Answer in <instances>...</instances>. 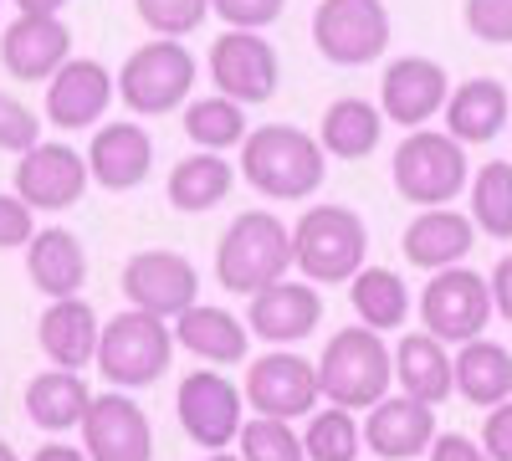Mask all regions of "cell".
I'll list each match as a JSON object with an SVG mask.
<instances>
[{
  "label": "cell",
  "mask_w": 512,
  "mask_h": 461,
  "mask_svg": "<svg viewBox=\"0 0 512 461\" xmlns=\"http://www.w3.org/2000/svg\"><path fill=\"white\" fill-rule=\"evenodd\" d=\"M277 77H282V62L272 52V41H262L256 31L231 26L210 41V82L231 103H267L277 93Z\"/></svg>",
  "instance_id": "30bf717a"
},
{
  "label": "cell",
  "mask_w": 512,
  "mask_h": 461,
  "mask_svg": "<svg viewBox=\"0 0 512 461\" xmlns=\"http://www.w3.org/2000/svg\"><path fill=\"white\" fill-rule=\"evenodd\" d=\"M175 339H169V323L144 313V308H128L118 313L108 328H98V354L93 364L103 369V380L118 385V390H144L154 385L159 374L169 369V349Z\"/></svg>",
  "instance_id": "5b68a950"
},
{
  "label": "cell",
  "mask_w": 512,
  "mask_h": 461,
  "mask_svg": "<svg viewBox=\"0 0 512 461\" xmlns=\"http://www.w3.org/2000/svg\"><path fill=\"white\" fill-rule=\"evenodd\" d=\"M210 6H216V16L236 31H262L282 16L287 0H210Z\"/></svg>",
  "instance_id": "ab89813d"
},
{
  "label": "cell",
  "mask_w": 512,
  "mask_h": 461,
  "mask_svg": "<svg viewBox=\"0 0 512 461\" xmlns=\"http://www.w3.org/2000/svg\"><path fill=\"white\" fill-rule=\"evenodd\" d=\"M36 139H41V118L21 98L0 93V149H6V154H26Z\"/></svg>",
  "instance_id": "f35d334b"
},
{
  "label": "cell",
  "mask_w": 512,
  "mask_h": 461,
  "mask_svg": "<svg viewBox=\"0 0 512 461\" xmlns=\"http://www.w3.org/2000/svg\"><path fill=\"white\" fill-rule=\"evenodd\" d=\"M0 461H16V451H11L6 441H0Z\"/></svg>",
  "instance_id": "7dc6e473"
},
{
  "label": "cell",
  "mask_w": 512,
  "mask_h": 461,
  "mask_svg": "<svg viewBox=\"0 0 512 461\" xmlns=\"http://www.w3.org/2000/svg\"><path fill=\"white\" fill-rule=\"evenodd\" d=\"M292 272V231L267 216V211H246L226 226L216 246V277L226 292H262Z\"/></svg>",
  "instance_id": "7a4b0ae2"
},
{
  "label": "cell",
  "mask_w": 512,
  "mask_h": 461,
  "mask_svg": "<svg viewBox=\"0 0 512 461\" xmlns=\"http://www.w3.org/2000/svg\"><path fill=\"white\" fill-rule=\"evenodd\" d=\"M175 410H180L185 436L195 446H205V451H221L241 431V390L231 380H221V374H210V369L185 374Z\"/></svg>",
  "instance_id": "9a60e30c"
},
{
  "label": "cell",
  "mask_w": 512,
  "mask_h": 461,
  "mask_svg": "<svg viewBox=\"0 0 512 461\" xmlns=\"http://www.w3.org/2000/svg\"><path fill=\"white\" fill-rule=\"evenodd\" d=\"M236 441H241V461H308L303 436L292 431V421H277V415H251V421H241Z\"/></svg>",
  "instance_id": "d590c367"
},
{
  "label": "cell",
  "mask_w": 512,
  "mask_h": 461,
  "mask_svg": "<svg viewBox=\"0 0 512 461\" xmlns=\"http://www.w3.org/2000/svg\"><path fill=\"white\" fill-rule=\"evenodd\" d=\"M134 6L154 36H185L210 16V0H134Z\"/></svg>",
  "instance_id": "8d00e7d4"
},
{
  "label": "cell",
  "mask_w": 512,
  "mask_h": 461,
  "mask_svg": "<svg viewBox=\"0 0 512 461\" xmlns=\"http://www.w3.org/2000/svg\"><path fill=\"white\" fill-rule=\"evenodd\" d=\"M359 446H364V431L354 421V410H344V405L318 410L308 421V431H303V456L308 461H359Z\"/></svg>",
  "instance_id": "e575fe53"
},
{
  "label": "cell",
  "mask_w": 512,
  "mask_h": 461,
  "mask_svg": "<svg viewBox=\"0 0 512 461\" xmlns=\"http://www.w3.org/2000/svg\"><path fill=\"white\" fill-rule=\"evenodd\" d=\"M185 134H190V144L221 154V149H231V144L246 139V113H241V103H231L226 93L195 98V103H185Z\"/></svg>",
  "instance_id": "d6a6232c"
},
{
  "label": "cell",
  "mask_w": 512,
  "mask_h": 461,
  "mask_svg": "<svg viewBox=\"0 0 512 461\" xmlns=\"http://www.w3.org/2000/svg\"><path fill=\"white\" fill-rule=\"evenodd\" d=\"M313 47L338 67L379 62L390 47V11L384 0H323L313 11Z\"/></svg>",
  "instance_id": "ba28073f"
},
{
  "label": "cell",
  "mask_w": 512,
  "mask_h": 461,
  "mask_svg": "<svg viewBox=\"0 0 512 461\" xmlns=\"http://www.w3.org/2000/svg\"><path fill=\"white\" fill-rule=\"evenodd\" d=\"M88 190V159L67 144H31L16 164V195L31 211H67Z\"/></svg>",
  "instance_id": "5bb4252c"
},
{
  "label": "cell",
  "mask_w": 512,
  "mask_h": 461,
  "mask_svg": "<svg viewBox=\"0 0 512 461\" xmlns=\"http://www.w3.org/2000/svg\"><path fill=\"white\" fill-rule=\"evenodd\" d=\"M31 236H36V211L21 195H0V251L26 246Z\"/></svg>",
  "instance_id": "60d3db41"
},
{
  "label": "cell",
  "mask_w": 512,
  "mask_h": 461,
  "mask_svg": "<svg viewBox=\"0 0 512 461\" xmlns=\"http://www.w3.org/2000/svg\"><path fill=\"white\" fill-rule=\"evenodd\" d=\"M123 298L154 318H180L200 298V272L180 251H139L123 267Z\"/></svg>",
  "instance_id": "8fae6325"
},
{
  "label": "cell",
  "mask_w": 512,
  "mask_h": 461,
  "mask_svg": "<svg viewBox=\"0 0 512 461\" xmlns=\"http://www.w3.org/2000/svg\"><path fill=\"white\" fill-rule=\"evenodd\" d=\"M446 129L456 144H492L507 129V88L497 77H472L456 93H446Z\"/></svg>",
  "instance_id": "cb8c5ba5"
},
{
  "label": "cell",
  "mask_w": 512,
  "mask_h": 461,
  "mask_svg": "<svg viewBox=\"0 0 512 461\" xmlns=\"http://www.w3.org/2000/svg\"><path fill=\"white\" fill-rule=\"evenodd\" d=\"M472 221L497 241L512 236V164L507 159H492L472 175Z\"/></svg>",
  "instance_id": "836d02e7"
},
{
  "label": "cell",
  "mask_w": 512,
  "mask_h": 461,
  "mask_svg": "<svg viewBox=\"0 0 512 461\" xmlns=\"http://www.w3.org/2000/svg\"><path fill=\"white\" fill-rule=\"evenodd\" d=\"M482 451L492 461H512V400L487 410V426H482Z\"/></svg>",
  "instance_id": "b9f144b4"
},
{
  "label": "cell",
  "mask_w": 512,
  "mask_h": 461,
  "mask_svg": "<svg viewBox=\"0 0 512 461\" xmlns=\"http://www.w3.org/2000/svg\"><path fill=\"white\" fill-rule=\"evenodd\" d=\"M11 6H16V11H31V16H57L67 0H11Z\"/></svg>",
  "instance_id": "bcb514c9"
},
{
  "label": "cell",
  "mask_w": 512,
  "mask_h": 461,
  "mask_svg": "<svg viewBox=\"0 0 512 461\" xmlns=\"http://www.w3.org/2000/svg\"><path fill=\"white\" fill-rule=\"evenodd\" d=\"M88 385L77 380V369H47L26 385V415L41 431H72L88 410Z\"/></svg>",
  "instance_id": "f546056e"
},
{
  "label": "cell",
  "mask_w": 512,
  "mask_h": 461,
  "mask_svg": "<svg viewBox=\"0 0 512 461\" xmlns=\"http://www.w3.org/2000/svg\"><path fill=\"white\" fill-rule=\"evenodd\" d=\"M349 298H354V313L364 328L384 333V328H400L410 318V287L400 272L390 267H359L349 277Z\"/></svg>",
  "instance_id": "4dcf8cb0"
},
{
  "label": "cell",
  "mask_w": 512,
  "mask_h": 461,
  "mask_svg": "<svg viewBox=\"0 0 512 461\" xmlns=\"http://www.w3.org/2000/svg\"><path fill=\"white\" fill-rule=\"evenodd\" d=\"M36 339L57 369H82L98 354V313L82 298H52V308L41 313Z\"/></svg>",
  "instance_id": "d4e9b609"
},
{
  "label": "cell",
  "mask_w": 512,
  "mask_h": 461,
  "mask_svg": "<svg viewBox=\"0 0 512 461\" xmlns=\"http://www.w3.org/2000/svg\"><path fill=\"white\" fill-rule=\"evenodd\" d=\"M466 149L451 134L410 129V139L395 149V190L410 205H451L466 190Z\"/></svg>",
  "instance_id": "8992f818"
},
{
  "label": "cell",
  "mask_w": 512,
  "mask_h": 461,
  "mask_svg": "<svg viewBox=\"0 0 512 461\" xmlns=\"http://www.w3.org/2000/svg\"><path fill=\"white\" fill-rule=\"evenodd\" d=\"M323 170V144L292 123H267V129H251V139H241V175L251 180V190L272 200H308L323 185Z\"/></svg>",
  "instance_id": "6da1fadb"
},
{
  "label": "cell",
  "mask_w": 512,
  "mask_h": 461,
  "mask_svg": "<svg viewBox=\"0 0 512 461\" xmlns=\"http://www.w3.org/2000/svg\"><path fill=\"white\" fill-rule=\"evenodd\" d=\"M175 344L210 359V364H241L246 359V323L226 308H200L190 303L175 318Z\"/></svg>",
  "instance_id": "83f0119b"
},
{
  "label": "cell",
  "mask_w": 512,
  "mask_h": 461,
  "mask_svg": "<svg viewBox=\"0 0 512 461\" xmlns=\"http://www.w3.org/2000/svg\"><path fill=\"white\" fill-rule=\"evenodd\" d=\"M31 461H88V456H82L77 446H62V441H47V446H41Z\"/></svg>",
  "instance_id": "f6af8a7d"
},
{
  "label": "cell",
  "mask_w": 512,
  "mask_h": 461,
  "mask_svg": "<svg viewBox=\"0 0 512 461\" xmlns=\"http://www.w3.org/2000/svg\"><path fill=\"white\" fill-rule=\"evenodd\" d=\"M246 400L256 415H277V421H297L318 405V364L303 354H262L246 374Z\"/></svg>",
  "instance_id": "4fadbf2b"
},
{
  "label": "cell",
  "mask_w": 512,
  "mask_h": 461,
  "mask_svg": "<svg viewBox=\"0 0 512 461\" xmlns=\"http://www.w3.org/2000/svg\"><path fill=\"white\" fill-rule=\"evenodd\" d=\"M420 318H425V333H436L441 344L482 339V328L492 323L487 277L466 272V267H441L420 292Z\"/></svg>",
  "instance_id": "9c48e42d"
},
{
  "label": "cell",
  "mask_w": 512,
  "mask_h": 461,
  "mask_svg": "<svg viewBox=\"0 0 512 461\" xmlns=\"http://www.w3.org/2000/svg\"><path fill=\"white\" fill-rule=\"evenodd\" d=\"M379 134H384V113H379L374 103H364V98H338V103L323 113L318 144H323V154H333V159H364V154H374Z\"/></svg>",
  "instance_id": "1f68e13d"
},
{
  "label": "cell",
  "mask_w": 512,
  "mask_h": 461,
  "mask_svg": "<svg viewBox=\"0 0 512 461\" xmlns=\"http://www.w3.org/2000/svg\"><path fill=\"white\" fill-rule=\"evenodd\" d=\"M26 277L47 292V298H77L88 282V251L62 226H47L26 241Z\"/></svg>",
  "instance_id": "603a6c76"
},
{
  "label": "cell",
  "mask_w": 512,
  "mask_h": 461,
  "mask_svg": "<svg viewBox=\"0 0 512 461\" xmlns=\"http://www.w3.org/2000/svg\"><path fill=\"white\" fill-rule=\"evenodd\" d=\"M431 461H492L477 441H466V436H436L431 441Z\"/></svg>",
  "instance_id": "7bdbcfd3"
},
{
  "label": "cell",
  "mask_w": 512,
  "mask_h": 461,
  "mask_svg": "<svg viewBox=\"0 0 512 461\" xmlns=\"http://www.w3.org/2000/svg\"><path fill=\"white\" fill-rule=\"evenodd\" d=\"M77 426H82V441H88V461H149L154 456L149 415L118 390L93 395Z\"/></svg>",
  "instance_id": "7c38bea8"
},
{
  "label": "cell",
  "mask_w": 512,
  "mask_h": 461,
  "mask_svg": "<svg viewBox=\"0 0 512 461\" xmlns=\"http://www.w3.org/2000/svg\"><path fill=\"white\" fill-rule=\"evenodd\" d=\"M369 257V231L349 205H313L292 231V262L308 282H349Z\"/></svg>",
  "instance_id": "277c9868"
},
{
  "label": "cell",
  "mask_w": 512,
  "mask_h": 461,
  "mask_svg": "<svg viewBox=\"0 0 512 461\" xmlns=\"http://www.w3.org/2000/svg\"><path fill=\"white\" fill-rule=\"evenodd\" d=\"M395 380L410 400H425V405H441L456 380H451V354L441 349L436 333H405V339L395 344Z\"/></svg>",
  "instance_id": "484cf974"
},
{
  "label": "cell",
  "mask_w": 512,
  "mask_h": 461,
  "mask_svg": "<svg viewBox=\"0 0 512 461\" xmlns=\"http://www.w3.org/2000/svg\"><path fill=\"white\" fill-rule=\"evenodd\" d=\"M477 241V226L466 221L461 211H446V205H425V211L405 226V257L410 267H425V272H441V267H456L466 251Z\"/></svg>",
  "instance_id": "7402d4cb"
},
{
  "label": "cell",
  "mask_w": 512,
  "mask_h": 461,
  "mask_svg": "<svg viewBox=\"0 0 512 461\" xmlns=\"http://www.w3.org/2000/svg\"><path fill=\"white\" fill-rule=\"evenodd\" d=\"M390 380H395V364H390V349L379 344L374 328H338L323 359H318V390L344 405V410H369L374 400L390 395Z\"/></svg>",
  "instance_id": "3957f363"
},
{
  "label": "cell",
  "mask_w": 512,
  "mask_h": 461,
  "mask_svg": "<svg viewBox=\"0 0 512 461\" xmlns=\"http://www.w3.org/2000/svg\"><path fill=\"white\" fill-rule=\"evenodd\" d=\"M364 446L384 461H410L420 451H431L436 441V405L410 400V395H384L369 405V421L359 426Z\"/></svg>",
  "instance_id": "e0dca14e"
},
{
  "label": "cell",
  "mask_w": 512,
  "mask_h": 461,
  "mask_svg": "<svg viewBox=\"0 0 512 461\" xmlns=\"http://www.w3.org/2000/svg\"><path fill=\"white\" fill-rule=\"evenodd\" d=\"M487 287H492V313H502L512 323V257L497 262V272L487 277Z\"/></svg>",
  "instance_id": "ee69618b"
},
{
  "label": "cell",
  "mask_w": 512,
  "mask_h": 461,
  "mask_svg": "<svg viewBox=\"0 0 512 461\" xmlns=\"http://www.w3.org/2000/svg\"><path fill=\"white\" fill-rule=\"evenodd\" d=\"M113 103V77L98 67V62H62L52 72V88H47V118L57 123V129H88V123H98Z\"/></svg>",
  "instance_id": "ffe728a7"
},
{
  "label": "cell",
  "mask_w": 512,
  "mask_h": 461,
  "mask_svg": "<svg viewBox=\"0 0 512 461\" xmlns=\"http://www.w3.org/2000/svg\"><path fill=\"white\" fill-rule=\"evenodd\" d=\"M154 170V144L139 123H108L88 144V175L103 190H134Z\"/></svg>",
  "instance_id": "44dd1931"
},
{
  "label": "cell",
  "mask_w": 512,
  "mask_h": 461,
  "mask_svg": "<svg viewBox=\"0 0 512 461\" xmlns=\"http://www.w3.org/2000/svg\"><path fill=\"white\" fill-rule=\"evenodd\" d=\"M231 180H236V170L216 154V149H200V154H190V159H180L175 170H169V205L175 211H190V216H200V211H210V205H221L226 195H231Z\"/></svg>",
  "instance_id": "f1b7e54d"
},
{
  "label": "cell",
  "mask_w": 512,
  "mask_h": 461,
  "mask_svg": "<svg viewBox=\"0 0 512 461\" xmlns=\"http://www.w3.org/2000/svg\"><path fill=\"white\" fill-rule=\"evenodd\" d=\"M195 88V57L180 47L175 36H154L149 47H139L118 72V93L134 113H169L180 108Z\"/></svg>",
  "instance_id": "52a82bcc"
},
{
  "label": "cell",
  "mask_w": 512,
  "mask_h": 461,
  "mask_svg": "<svg viewBox=\"0 0 512 461\" xmlns=\"http://www.w3.org/2000/svg\"><path fill=\"white\" fill-rule=\"evenodd\" d=\"M451 380L461 400H472L482 410L512 400V354L492 339H466V349L451 359Z\"/></svg>",
  "instance_id": "4316f807"
},
{
  "label": "cell",
  "mask_w": 512,
  "mask_h": 461,
  "mask_svg": "<svg viewBox=\"0 0 512 461\" xmlns=\"http://www.w3.org/2000/svg\"><path fill=\"white\" fill-rule=\"evenodd\" d=\"M323 318V298L308 282H272L262 292H251V333L267 344H297L308 339Z\"/></svg>",
  "instance_id": "d6986e66"
},
{
  "label": "cell",
  "mask_w": 512,
  "mask_h": 461,
  "mask_svg": "<svg viewBox=\"0 0 512 461\" xmlns=\"http://www.w3.org/2000/svg\"><path fill=\"white\" fill-rule=\"evenodd\" d=\"M210 461H241V456H226V451H210Z\"/></svg>",
  "instance_id": "c3c4849f"
},
{
  "label": "cell",
  "mask_w": 512,
  "mask_h": 461,
  "mask_svg": "<svg viewBox=\"0 0 512 461\" xmlns=\"http://www.w3.org/2000/svg\"><path fill=\"white\" fill-rule=\"evenodd\" d=\"M466 31L487 47H512V0H466Z\"/></svg>",
  "instance_id": "74e56055"
},
{
  "label": "cell",
  "mask_w": 512,
  "mask_h": 461,
  "mask_svg": "<svg viewBox=\"0 0 512 461\" xmlns=\"http://www.w3.org/2000/svg\"><path fill=\"white\" fill-rule=\"evenodd\" d=\"M67 57H72V31L57 16L21 11L6 26V36H0V62H6V72L21 77V82H47Z\"/></svg>",
  "instance_id": "ac0fdd59"
},
{
  "label": "cell",
  "mask_w": 512,
  "mask_h": 461,
  "mask_svg": "<svg viewBox=\"0 0 512 461\" xmlns=\"http://www.w3.org/2000/svg\"><path fill=\"white\" fill-rule=\"evenodd\" d=\"M446 67L431 62V57H400L384 67V82H379V113L400 123V129H420L431 123L441 108H446Z\"/></svg>",
  "instance_id": "2e32d148"
}]
</instances>
